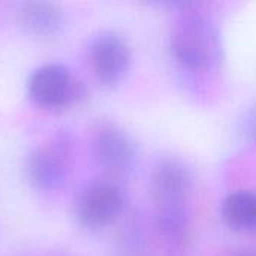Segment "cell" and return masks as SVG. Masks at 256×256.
Masks as SVG:
<instances>
[{
	"mask_svg": "<svg viewBox=\"0 0 256 256\" xmlns=\"http://www.w3.org/2000/svg\"><path fill=\"white\" fill-rule=\"evenodd\" d=\"M124 208V194L111 180H96L86 186L75 204L78 224L88 231H100L112 225Z\"/></svg>",
	"mask_w": 256,
	"mask_h": 256,
	"instance_id": "obj_5",
	"label": "cell"
},
{
	"mask_svg": "<svg viewBox=\"0 0 256 256\" xmlns=\"http://www.w3.org/2000/svg\"><path fill=\"white\" fill-rule=\"evenodd\" d=\"M27 93L33 104L44 110H63L80 102L86 88L68 66L48 63L30 74Z\"/></svg>",
	"mask_w": 256,
	"mask_h": 256,
	"instance_id": "obj_4",
	"label": "cell"
},
{
	"mask_svg": "<svg viewBox=\"0 0 256 256\" xmlns=\"http://www.w3.org/2000/svg\"><path fill=\"white\" fill-rule=\"evenodd\" d=\"M228 256H256L255 250H248V249H242V250H236Z\"/></svg>",
	"mask_w": 256,
	"mask_h": 256,
	"instance_id": "obj_11",
	"label": "cell"
},
{
	"mask_svg": "<svg viewBox=\"0 0 256 256\" xmlns=\"http://www.w3.org/2000/svg\"><path fill=\"white\" fill-rule=\"evenodd\" d=\"M75 154L74 140L68 132H57L48 141L33 148L26 159L28 183L42 192L60 189L72 170Z\"/></svg>",
	"mask_w": 256,
	"mask_h": 256,
	"instance_id": "obj_2",
	"label": "cell"
},
{
	"mask_svg": "<svg viewBox=\"0 0 256 256\" xmlns=\"http://www.w3.org/2000/svg\"><path fill=\"white\" fill-rule=\"evenodd\" d=\"M224 222L234 231L256 234V189L230 194L220 207Z\"/></svg>",
	"mask_w": 256,
	"mask_h": 256,
	"instance_id": "obj_9",
	"label": "cell"
},
{
	"mask_svg": "<svg viewBox=\"0 0 256 256\" xmlns=\"http://www.w3.org/2000/svg\"><path fill=\"white\" fill-rule=\"evenodd\" d=\"M18 22L33 36L54 38L64 27V14L50 2H26L18 8Z\"/></svg>",
	"mask_w": 256,
	"mask_h": 256,
	"instance_id": "obj_8",
	"label": "cell"
},
{
	"mask_svg": "<svg viewBox=\"0 0 256 256\" xmlns=\"http://www.w3.org/2000/svg\"><path fill=\"white\" fill-rule=\"evenodd\" d=\"M194 188V172L186 162L178 158H162L150 176L154 213L190 212Z\"/></svg>",
	"mask_w": 256,
	"mask_h": 256,
	"instance_id": "obj_3",
	"label": "cell"
},
{
	"mask_svg": "<svg viewBox=\"0 0 256 256\" xmlns=\"http://www.w3.org/2000/svg\"><path fill=\"white\" fill-rule=\"evenodd\" d=\"M92 152L99 166L116 174L130 171L138 158L134 138L114 123H102L96 128L92 140Z\"/></svg>",
	"mask_w": 256,
	"mask_h": 256,
	"instance_id": "obj_7",
	"label": "cell"
},
{
	"mask_svg": "<svg viewBox=\"0 0 256 256\" xmlns=\"http://www.w3.org/2000/svg\"><path fill=\"white\" fill-rule=\"evenodd\" d=\"M87 58L94 78L105 87H114L126 78L132 64V51L122 34L104 30L90 40Z\"/></svg>",
	"mask_w": 256,
	"mask_h": 256,
	"instance_id": "obj_6",
	"label": "cell"
},
{
	"mask_svg": "<svg viewBox=\"0 0 256 256\" xmlns=\"http://www.w3.org/2000/svg\"><path fill=\"white\" fill-rule=\"evenodd\" d=\"M238 134L246 142L256 147V102L243 112L238 120Z\"/></svg>",
	"mask_w": 256,
	"mask_h": 256,
	"instance_id": "obj_10",
	"label": "cell"
},
{
	"mask_svg": "<svg viewBox=\"0 0 256 256\" xmlns=\"http://www.w3.org/2000/svg\"><path fill=\"white\" fill-rule=\"evenodd\" d=\"M170 50L183 69L200 74L208 72L222 60L220 30L212 16L190 6L172 24Z\"/></svg>",
	"mask_w": 256,
	"mask_h": 256,
	"instance_id": "obj_1",
	"label": "cell"
}]
</instances>
